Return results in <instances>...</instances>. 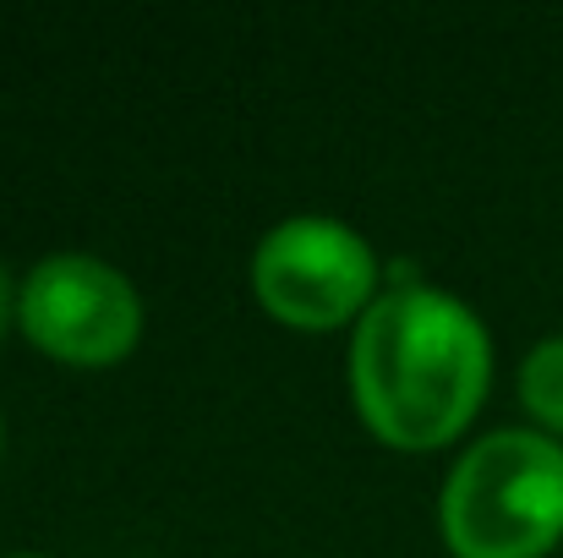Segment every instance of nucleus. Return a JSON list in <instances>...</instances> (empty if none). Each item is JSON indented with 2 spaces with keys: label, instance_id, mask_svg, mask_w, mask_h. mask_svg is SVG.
<instances>
[{
  "label": "nucleus",
  "instance_id": "2",
  "mask_svg": "<svg viewBox=\"0 0 563 558\" xmlns=\"http://www.w3.org/2000/svg\"><path fill=\"white\" fill-rule=\"evenodd\" d=\"M454 558H542L563 537V444L504 427L476 438L438 499Z\"/></svg>",
  "mask_w": 563,
  "mask_h": 558
},
{
  "label": "nucleus",
  "instance_id": "6",
  "mask_svg": "<svg viewBox=\"0 0 563 558\" xmlns=\"http://www.w3.org/2000/svg\"><path fill=\"white\" fill-rule=\"evenodd\" d=\"M11 307H16V296H11V280H5V269H0V335H5V324H11Z\"/></svg>",
  "mask_w": 563,
  "mask_h": 558
},
{
  "label": "nucleus",
  "instance_id": "5",
  "mask_svg": "<svg viewBox=\"0 0 563 558\" xmlns=\"http://www.w3.org/2000/svg\"><path fill=\"white\" fill-rule=\"evenodd\" d=\"M520 400L548 433H563V335L531 346L520 362Z\"/></svg>",
  "mask_w": 563,
  "mask_h": 558
},
{
  "label": "nucleus",
  "instance_id": "4",
  "mask_svg": "<svg viewBox=\"0 0 563 558\" xmlns=\"http://www.w3.org/2000/svg\"><path fill=\"white\" fill-rule=\"evenodd\" d=\"M16 318L38 351L71 368H110L143 335L137 285L93 252H49L16 291Z\"/></svg>",
  "mask_w": 563,
  "mask_h": 558
},
{
  "label": "nucleus",
  "instance_id": "1",
  "mask_svg": "<svg viewBox=\"0 0 563 558\" xmlns=\"http://www.w3.org/2000/svg\"><path fill=\"white\" fill-rule=\"evenodd\" d=\"M493 340L482 318L432 285L383 291L351 340V394L394 449H438L482 411Z\"/></svg>",
  "mask_w": 563,
  "mask_h": 558
},
{
  "label": "nucleus",
  "instance_id": "7",
  "mask_svg": "<svg viewBox=\"0 0 563 558\" xmlns=\"http://www.w3.org/2000/svg\"><path fill=\"white\" fill-rule=\"evenodd\" d=\"M5 558H44V554H5Z\"/></svg>",
  "mask_w": 563,
  "mask_h": 558
},
{
  "label": "nucleus",
  "instance_id": "3",
  "mask_svg": "<svg viewBox=\"0 0 563 558\" xmlns=\"http://www.w3.org/2000/svg\"><path fill=\"white\" fill-rule=\"evenodd\" d=\"M252 291L279 324L334 329L377 302V258L351 225L329 214H296L257 241Z\"/></svg>",
  "mask_w": 563,
  "mask_h": 558
}]
</instances>
